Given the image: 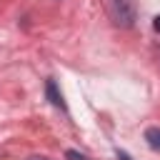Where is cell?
<instances>
[{"instance_id":"5","label":"cell","mask_w":160,"mask_h":160,"mask_svg":"<svg viewBox=\"0 0 160 160\" xmlns=\"http://www.w3.org/2000/svg\"><path fill=\"white\" fill-rule=\"evenodd\" d=\"M30 160H48V158H30Z\"/></svg>"},{"instance_id":"1","label":"cell","mask_w":160,"mask_h":160,"mask_svg":"<svg viewBox=\"0 0 160 160\" xmlns=\"http://www.w3.org/2000/svg\"><path fill=\"white\" fill-rule=\"evenodd\" d=\"M45 92H48V100H50L55 108H65V102H62V95H60V90H58L55 80H48V82H45Z\"/></svg>"},{"instance_id":"4","label":"cell","mask_w":160,"mask_h":160,"mask_svg":"<svg viewBox=\"0 0 160 160\" xmlns=\"http://www.w3.org/2000/svg\"><path fill=\"white\" fill-rule=\"evenodd\" d=\"M152 28H155V32H160V15H155V20H152Z\"/></svg>"},{"instance_id":"3","label":"cell","mask_w":160,"mask_h":160,"mask_svg":"<svg viewBox=\"0 0 160 160\" xmlns=\"http://www.w3.org/2000/svg\"><path fill=\"white\" fill-rule=\"evenodd\" d=\"M115 155H118V160H132V158H130V155H128V152H125V150H118V152H115Z\"/></svg>"},{"instance_id":"2","label":"cell","mask_w":160,"mask_h":160,"mask_svg":"<svg viewBox=\"0 0 160 160\" xmlns=\"http://www.w3.org/2000/svg\"><path fill=\"white\" fill-rule=\"evenodd\" d=\"M145 140L152 150H160V128H148L145 130Z\"/></svg>"}]
</instances>
